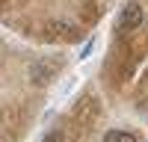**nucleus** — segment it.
Returning a JSON list of instances; mask_svg holds the SVG:
<instances>
[{
  "mask_svg": "<svg viewBox=\"0 0 148 142\" xmlns=\"http://www.w3.org/2000/svg\"><path fill=\"white\" fill-rule=\"evenodd\" d=\"M142 6L139 3H127L125 9H121V15H119V30L125 33V30H133V27H139L142 24Z\"/></svg>",
  "mask_w": 148,
  "mask_h": 142,
  "instance_id": "obj_1",
  "label": "nucleus"
},
{
  "mask_svg": "<svg viewBox=\"0 0 148 142\" xmlns=\"http://www.w3.org/2000/svg\"><path fill=\"white\" fill-rule=\"evenodd\" d=\"M104 142H139V139L133 136V133H127V130H107Z\"/></svg>",
  "mask_w": 148,
  "mask_h": 142,
  "instance_id": "obj_2",
  "label": "nucleus"
},
{
  "mask_svg": "<svg viewBox=\"0 0 148 142\" xmlns=\"http://www.w3.org/2000/svg\"><path fill=\"white\" fill-rule=\"evenodd\" d=\"M42 142H62V133H59V130H51V133H47Z\"/></svg>",
  "mask_w": 148,
  "mask_h": 142,
  "instance_id": "obj_3",
  "label": "nucleus"
},
{
  "mask_svg": "<svg viewBox=\"0 0 148 142\" xmlns=\"http://www.w3.org/2000/svg\"><path fill=\"white\" fill-rule=\"evenodd\" d=\"M92 47H95V42H86V44H83V51H80V59L89 56V53H92Z\"/></svg>",
  "mask_w": 148,
  "mask_h": 142,
  "instance_id": "obj_4",
  "label": "nucleus"
}]
</instances>
